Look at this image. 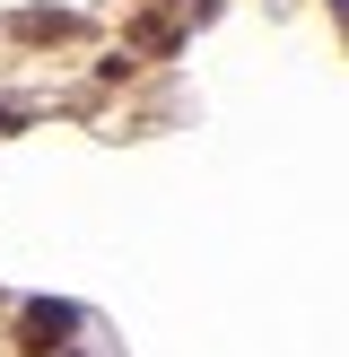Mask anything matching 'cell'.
Masks as SVG:
<instances>
[{
    "label": "cell",
    "mask_w": 349,
    "mask_h": 357,
    "mask_svg": "<svg viewBox=\"0 0 349 357\" xmlns=\"http://www.w3.org/2000/svg\"><path fill=\"white\" fill-rule=\"evenodd\" d=\"M70 331H79V305H27V349L35 357L70 349Z\"/></svg>",
    "instance_id": "6da1fadb"
},
{
    "label": "cell",
    "mask_w": 349,
    "mask_h": 357,
    "mask_svg": "<svg viewBox=\"0 0 349 357\" xmlns=\"http://www.w3.org/2000/svg\"><path fill=\"white\" fill-rule=\"evenodd\" d=\"M17 35H35V44H44V35H70V17H61V9H27V17H17Z\"/></svg>",
    "instance_id": "7a4b0ae2"
},
{
    "label": "cell",
    "mask_w": 349,
    "mask_h": 357,
    "mask_svg": "<svg viewBox=\"0 0 349 357\" xmlns=\"http://www.w3.org/2000/svg\"><path fill=\"white\" fill-rule=\"evenodd\" d=\"M0 131H17V122H9V114H0Z\"/></svg>",
    "instance_id": "3957f363"
}]
</instances>
